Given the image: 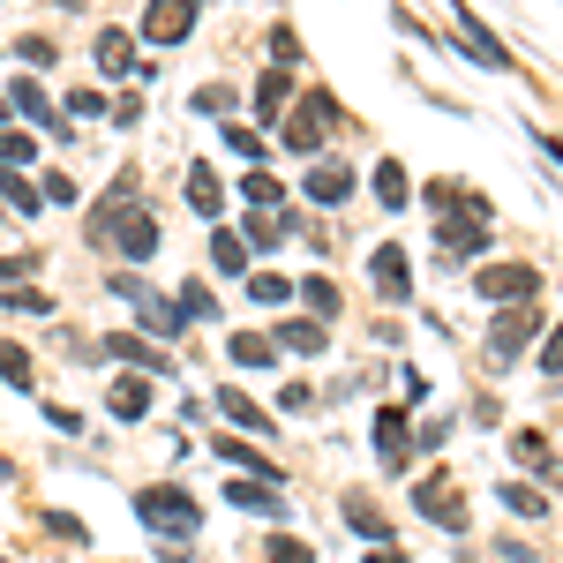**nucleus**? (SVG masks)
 <instances>
[{"mask_svg": "<svg viewBox=\"0 0 563 563\" xmlns=\"http://www.w3.org/2000/svg\"><path fill=\"white\" fill-rule=\"evenodd\" d=\"M286 98H294V76H286V68H271V76L256 84V113H263V121H278V113H286Z\"/></svg>", "mask_w": 563, "mask_h": 563, "instance_id": "nucleus-17", "label": "nucleus"}, {"mask_svg": "<svg viewBox=\"0 0 563 563\" xmlns=\"http://www.w3.org/2000/svg\"><path fill=\"white\" fill-rule=\"evenodd\" d=\"M0 376H8V384H31V353H23V346H8V339H0Z\"/></svg>", "mask_w": 563, "mask_h": 563, "instance_id": "nucleus-32", "label": "nucleus"}, {"mask_svg": "<svg viewBox=\"0 0 563 563\" xmlns=\"http://www.w3.org/2000/svg\"><path fill=\"white\" fill-rule=\"evenodd\" d=\"M31 151H38V143L23 129H0V166H31Z\"/></svg>", "mask_w": 563, "mask_h": 563, "instance_id": "nucleus-28", "label": "nucleus"}, {"mask_svg": "<svg viewBox=\"0 0 563 563\" xmlns=\"http://www.w3.org/2000/svg\"><path fill=\"white\" fill-rule=\"evenodd\" d=\"M188 203H196V218H218V211H225V188H218V174H203V166H196V174H188Z\"/></svg>", "mask_w": 563, "mask_h": 563, "instance_id": "nucleus-19", "label": "nucleus"}, {"mask_svg": "<svg viewBox=\"0 0 563 563\" xmlns=\"http://www.w3.org/2000/svg\"><path fill=\"white\" fill-rule=\"evenodd\" d=\"M211 263L241 278V271H249V241H241V233H218V241H211Z\"/></svg>", "mask_w": 563, "mask_h": 563, "instance_id": "nucleus-22", "label": "nucleus"}, {"mask_svg": "<svg viewBox=\"0 0 563 563\" xmlns=\"http://www.w3.org/2000/svg\"><path fill=\"white\" fill-rule=\"evenodd\" d=\"M346 519H353V533H368V541H390V533H384V519H376L368 504H346Z\"/></svg>", "mask_w": 563, "mask_h": 563, "instance_id": "nucleus-34", "label": "nucleus"}, {"mask_svg": "<svg viewBox=\"0 0 563 563\" xmlns=\"http://www.w3.org/2000/svg\"><path fill=\"white\" fill-rule=\"evenodd\" d=\"M106 353H113V361H143L151 376H166V353H151L143 339H106Z\"/></svg>", "mask_w": 563, "mask_h": 563, "instance_id": "nucleus-23", "label": "nucleus"}, {"mask_svg": "<svg viewBox=\"0 0 563 563\" xmlns=\"http://www.w3.org/2000/svg\"><path fill=\"white\" fill-rule=\"evenodd\" d=\"M135 519L151 526V533H196V526H203V504H196V496H188V488H174V481H151V488H143V496H135Z\"/></svg>", "mask_w": 563, "mask_h": 563, "instance_id": "nucleus-2", "label": "nucleus"}, {"mask_svg": "<svg viewBox=\"0 0 563 563\" xmlns=\"http://www.w3.org/2000/svg\"><path fill=\"white\" fill-rule=\"evenodd\" d=\"M218 406H225V413H233L241 429H263V406H256V398H249V390H225Z\"/></svg>", "mask_w": 563, "mask_h": 563, "instance_id": "nucleus-27", "label": "nucleus"}, {"mask_svg": "<svg viewBox=\"0 0 563 563\" xmlns=\"http://www.w3.org/2000/svg\"><path fill=\"white\" fill-rule=\"evenodd\" d=\"M533 331H541V316H533L526 301H511L504 316H496V331H488V353H496V361H519Z\"/></svg>", "mask_w": 563, "mask_h": 563, "instance_id": "nucleus-5", "label": "nucleus"}, {"mask_svg": "<svg viewBox=\"0 0 563 563\" xmlns=\"http://www.w3.org/2000/svg\"><path fill=\"white\" fill-rule=\"evenodd\" d=\"M180 316H188V323H218V301L203 286H180Z\"/></svg>", "mask_w": 563, "mask_h": 563, "instance_id": "nucleus-25", "label": "nucleus"}, {"mask_svg": "<svg viewBox=\"0 0 563 563\" xmlns=\"http://www.w3.org/2000/svg\"><path fill=\"white\" fill-rule=\"evenodd\" d=\"M143 413H151V384L143 376H121L113 384V421H143Z\"/></svg>", "mask_w": 563, "mask_h": 563, "instance_id": "nucleus-14", "label": "nucleus"}, {"mask_svg": "<svg viewBox=\"0 0 563 563\" xmlns=\"http://www.w3.org/2000/svg\"><path fill=\"white\" fill-rule=\"evenodd\" d=\"M421 511H429L443 533H466V504L451 496V481H421Z\"/></svg>", "mask_w": 563, "mask_h": 563, "instance_id": "nucleus-9", "label": "nucleus"}, {"mask_svg": "<svg viewBox=\"0 0 563 563\" xmlns=\"http://www.w3.org/2000/svg\"><path fill=\"white\" fill-rule=\"evenodd\" d=\"M263 563H316V556H308V541H294V533H278V541L263 549Z\"/></svg>", "mask_w": 563, "mask_h": 563, "instance_id": "nucleus-31", "label": "nucleus"}, {"mask_svg": "<svg viewBox=\"0 0 563 563\" xmlns=\"http://www.w3.org/2000/svg\"><path fill=\"white\" fill-rule=\"evenodd\" d=\"M196 31V0H151L143 8V38L151 45H180Z\"/></svg>", "mask_w": 563, "mask_h": 563, "instance_id": "nucleus-4", "label": "nucleus"}, {"mask_svg": "<svg viewBox=\"0 0 563 563\" xmlns=\"http://www.w3.org/2000/svg\"><path fill=\"white\" fill-rule=\"evenodd\" d=\"M368 278H376V294H384V301H406V294H413L406 249H376V256H368Z\"/></svg>", "mask_w": 563, "mask_h": 563, "instance_id": "nucleus-7", "label": "nucleus"}, {"mask_svg": "<svg viewBox=\"0 0 563 563\" xmlns=\"http://www.w3.org/2000/svg\"><path fill=\"white\" fill-rule=\"evenodd\" d=\"M474 286L488 294V301H533V286H541V278H533L526 263H488Z\"/></svg>", "mask_w": 563, "mask_h": 563, "instance_id": "nucleus-6", "label": "nucleus"}, {"mask_svg": "<svg viewBox=\"0 0 563 563\" xmlns=\"http://www.w3.org/2000/svg\"><path fill=\"white\" fill-rule=\"evenodd\" d=\"M346 188H353L346 166H316L308 174V203H346Z\"/></svg>", "mask_w": 563, "mask_h": 563, "instance_id": "nucleus-16", "label": "nucleus"}, {"mask_svg": "<svg viewBox=\"0 0 563 563\" xmlns=\"http://www.w3.org/2000/svg\"><path fill=\"white\" fill-rule=\"evenodd\" d=\"M278 346L286 353H316L323 346V323H278Z\"/></svg>", "mask_w": 563, "mask_h": 563, "instance_id": "nucleus-24", "label": "nucleus"}, {"mask_svg": "<svg viewBox=\"0 0 563 563\" xmlns=\"http://www.w3.org/2000/svg\"><path fill=\"white\" fill-rule=\"evenodd\" d=\"M541 368H549V376H563V323L549 331V346H541Z\"/></svg>", "mask_w": 563, "mask_h": 563, "instance_id": "nucleus-38", "label": "nucleus"}, {"mask_svg": "<svg viewBox=\"0 0 563 563\" xmlns=\"http://www.w3.org/2000/svg\"><path fill=\"white\" fill-rule=\"evenodd\" d=\"M0 196H8V211H45V188H38V180H23L15 166H0Z\"/></svg>", "mask_w": 563, "mask_h": 563, "instance_id": "nucleus-15", "label": "nucleus"}, {"mask_svg": "<svg viewBox=\"0 0 563 563\" xmlns=\"http://www.w3.org/2000/svg\"><path fill=\"white\" fill-rule=\"evenodd\" d=\"M233 361H241V368H271V353H278V339H256V331H233Z\"/></svg>", "mask_w": 563, "mask_h": 563, "instance_id": "nucleus-21", "label": "nucleus"}, {"mask_svg": "<svg viewBox=\"0 0 563 563\" xmlns=\"http://www.w3.org/2000/svg\"><path fill=\"white\" fill-rule=\"evenodd\" d=\"M376 196H384V211H406V196H413V180H406V166H376Z\"/></svg>", "mask_w": 563, "mask_h": 563, "instance_id": "nucleus-20", "label": "nucleus"}, {"mask_svg": "<svg viewBox=\"0 0 563 563\" xmlns=\"http://www.w3.org/2000/svg\"><path fill=\"white\" fill-rule=\"evenodd\" d=\"M249 294H256V301H294V278H278V271H256V278H249Z\"/></svg>", "mask_w": 563, "mask_h": 563, "instance_id": "nucleus-29", "label": "nucleus"}, {"mask_svg": "<svg viewBox=\"0 0 563 563\" xmlns=\"http://www.w3.org/2000/svg\"><path fill=\"white\" fill-rule=\"evenodd\" d=\"M249 203H256V211H271V203H278V180H271V174H249Z\"/></svg>", "mask_w": 563, "mask_h": 563, "instance_id": "nucleus-36", "label": "nucleus"}, {"mask_svg": "<svg viewBox=\"0 0 563 563\" xmlns=\"http://www.w3.org/2000/svg\"><path fill=\"white\" fill-rule=\"evenodd\" d=\"M406 451H413V443H406V413H376V459L398 474V466H406Z\"/></svg>", "mask_w": 563, "mask_h": 563, "instance_id": "nucleus-10", "label": "nucleus"}, {"mask_svg": "<svg viewBox=\"0 0 563 563\" xmlns=\"http://www.w3.org/2000/svg\"><path fill=\"white\" fill-rule=\"evenodd\" d=\"M225 151H241V158H263V135H256V129H225Z\"/></svg>", "mask_w": 563, "mask_h": 563, "instance_id": "nucleus-35", "label": "nucleus"}, {"mask_svg": "<svg viewBox=\"0 0 563 563\" xmlns=\"http://www.w3.org/2000/svg\"><path fill=\"white\" fill-rule=\"evenodd\" d=\"M0 129H8V98H0Z\"/></svg>", "mask_w": 563, "mask_h": 563, "instance_id": "nucleus-40", "label": "nucleus"}, {"mask_svg": "<svg viewBox=\"0 0 563 563\" xmlns=\"http://www.w3.org/2000/svg\"><path fill=\"white\" fill-rule=\"evenodd\" d=\"M98 68H106V76H129L135 68V38L129 31H98Z\"/></svg>", "mask_w": 563, "mask_h": 563, "instance_id": "nucleus-13", "label": "nucleus"}, {"mask_svg": "<svg viewBox=\"0 0 563 563\" xmlns=\"http://www.w3.org/2000/svg\"><path fill=\"white\" fill-rule=\"evenodd\" d=\"M511 459H519L526 474H541V481H563V459L549 451V435H541V429H519V435H511Z\"/></svg>", "mask_w": 563, "mask_h": 563, "instance_id": "nucleus-8", "label": "nucleus"}, {"mask_svg": "<svg viewBox=\"0 0 563 563\" xmlns=\"http://www.w3.org/2000/svg\"><path fill=\"white\" fill-rule=\"evenodd\" d=\"M429 203H435V256L466 263V256H481V249H488V203H481V196L443 188V180H435Z\"/></svg>", "mask_w": 563, "mask_h": 563, "instance_id": "nucleus-1", "label": "nucleus"}, {"mask_svg": "<svg viewBox=\"0 0 563 563\" xmlns=\"http://www.w3.org/2000/svg\"><path fill=\"white\" fill-rule=\"evenodd\" d=\"M339 129V106H331V90H301V106L286 113V151H323V135Z\"/></svg>", "mask_w": 563, "mask_h": 563, "instance_id": "nucleus-3", "label": "nucleus"}, {"mask_svg": "<svg viewBox=\"0 0 563 563\" xmlns=\"http://www.w3.org/2000/svg\"><path fill=\"white\" fill-rule=\"evenodd\" d=\"M368 563H406V556H398V541H376V549H368Z\"/></svg>", "mask_w": 563, "mask_h": 563, "instance_id": "nucleus-39", "label": "nucleus"}, {"mask_svg": "<svg viewBox=\"0 0 563 563\" xmlns=\"http://www.w3.org/2000/svg\"><path fill=\"white\" fill-rule=\"evenodd\" d=\"M504 511H511V519H541V511H549V496H541L533 481H504Z\"/></svg>", "mask_w": 563, "mask_h": 563, "instance_id": "nucleus-18", "label": "nucleus"}, {"mask_svg": "<svg viewBox=\"0 0 563 563\" xmlns=\"http://www.w3.org/2000/svg\"><path fill=\"white\" fill-rule=\"evenodd\" d=\"M225 504L263 511V519H278V511H286V504H278V481H233V488H225Z\"/></svg>", "mask_w": 563, "mask_h": 563, "instance_id": "nucleus-11", "label": "nucleus"}, {"mask_svg": "<svg viewBox=\"0 0 563 563\" xmlns=\"http://www.w3.org/2000/svg\"><path fill=\"white\" fill-rule=\"evenodd\" d=\"M301 301L316 308V316H339V286H331V278H308V286H301Z\"/></svg>", "mask_w": 563, "mask_h": 563, "instance_id": "nucleus-30", "label": "nucleus"}, {"mask_svg": "<svg viewBox=\"0 0 563 563\" xmlns=\"http://www.w3.org/2000/svg\"><path fill=\"white\" fill-rule=\"evenodd\" d=\"M278 233H286V218H278V211H249V233H241V241H256V249H271Z\"/></svg>", "mask_w": 563, "mask_h": 563, "instance_id": "nucleus-26", "label": "nucleus"}, {"mask_svg": "<svg viewBox=\"0 0 563 563\" xmlns=\"http://www.w3.org/2000/svg\"><path fill=\"white\" fill-rule=\"evenodd\" d=\"M143 316H151V331H158V339H174L180 323H188V316H180V308H166V301H143Z\"/></svg>", "mask_w": 563, "mask_h": 563, "instance_id": "nucleus-33", "label": "nucleus"}, {"mask_svg": "<svg viewBox=\"0 0 563 563\" xmlns=\"http://www.w3.org/2000/svg\"><path fill=\"white\" fill-rule=\"evenodd\" d=\"M38 188H45V203H76V180H68V174H45Z\"/></svg>", "mask_w": 563, "mask_h": 563, "instance_id": "nucleus-37", "label": "nucleus"}, {"mask_svg": "<svg viewBox=\"0 0 563 563\" xmlns=\"http://www.w3.org/2000/svg\"><path fill=\"white\" fill-rule=\"evenodd\" d=\"M8 106H15V113H23V121H38V129L68 135V129H60V113H53V106H45V90H38V84H15V90H8Z\"/></svg>", "mask_w": 563, "mask_h": 563, "instance_id": "nucleus-12", "label": "nucleus"}]
</instances>
